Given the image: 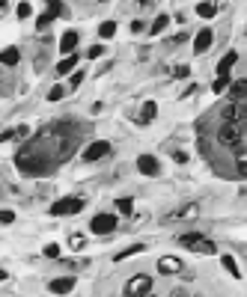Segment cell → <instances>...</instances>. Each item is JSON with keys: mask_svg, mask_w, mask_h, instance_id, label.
I'll return each instance as SVG.
<instances>
[{"mask_svg": "<svg viewBox=\"0 0 247 297\" xmlns=\"http://www.w3.org/2000/svg\"><path fill=\"white\" fill-rule=\"evenodd\" d=\"M15 167H18L24 176H30V178H39V176H48V173H51V161L45 158V152H39L36 143L24 146V149L15 155Z\"/></svg>", "mask_w": 247, "mask_h": 297, "instance_id": "1", "label": "cell"}, {"mask_svg": "<svg viewBox=\"0 0 247 297\" xmlns=\"http://www.w3.org/2000/svg\"><path fill=\"white\" fill-rule=\"evenodd\" d=\"M83 208V199L81 196H63V199H57L54 205H51V214L54 217H72V214H78Z\"/></svg>", "mask_w": 247, "mask_h": 297, "instance_id": "2", "label": "cell"}, {"mask_svg": "<svg viewBox=\"0 0 247 297\" xmlns=\"http://www.w3.org/2000/svg\"><path fill=\"white\" fill-rule=\"evenodd\" d=\"M149 292H152V277L146 274H137L125 283V297H146Z\"/></svg>", "mask_w": 247, "mask_h": 297, "instance_id": "3", "label": "cell"}, {"mask_svg": "<svg viewBox=\"0 0 247 297\" xmlns=\"http://www.w3.org/2000/svg\"><path fill=\"white\" fill-rule=\"evenodd\" d=\"M242 134H245V131H242V125L224 122V125L218 128V143H221V146H230V149H233V146H239V143H242Z\"/></svg>", "mask_w": 247, "mask_h": 297, "instance_id": "4", "label": "cell"}, {"mask_svg": "<svg viewBox=\"0 0 247 297\" xmlns=\"http://www.w3.org/2000/svg\"><path fill=\"white\" fill-rule=\"evenodd\" d=\"M116 214H95L92 220H89V229H92V235H110V232H116Z\"/></svg>", "mask_w": 247, "mask_h": 297, "instance_id": "5", "label": "cell"}, {"mask_svg": "<svg viewBox=\"0 0 247 297\" xmlns=\"http://www.w3.org/2000/svg\"><path fill=\"white\" fill-rule=\"evenodd\" d=\"M200 214V205L197 202H188V205H179L176 211H170L167 217H164V223H182V220H194Z\"/></svg>", "mask_w": 247, "mask_h": 297, "instance_id": "6", "label": "cell"}, {"mask_svg": "<svg viewBox=\"0 0 247 297\" xmlns=\"http://www.w3.org/2000/svg\"><path fill=\"white\" fill-rule=\"evenodd\" d=\"M224 122H233V125H239V122H247V104L245 101H230L227 107H224Z\"/></svg>", "mask_w": 247, "mask_h": 297, "instance_id": "7", "label": "cell"}, {"mask_svg": "<svg viewBox=\"0 0 247 297\" xmlns=\"http://www.w3.org/2000/svg\"><path fill=\"white\" fill-rule=\"evenodd\" d=\"M110 155V143L107 140H92L86 149H83V161H101V158H107Z\"/></svg>", "mask_w": 247, "mask_h": 297, "instance_id": "8", "label": "cell"}, {"mask_svg": "<svg viewBox=\"0 0 247 297\" xmlns=\"http://www.w3.org/2000/svg\"><path fill=\"white\" fill-rule=\"evenodd\" d=\"M212 45H215V30L212 27L197 30V36H194V54H206Z\"/></svg>", "mask_w": 247, "mask_h": 297, "instance_id": "9", "label": "cell"}, {"mask_svg": "<svg viewBox=\"0 0 247 297\" xmlns=\"http://www.w3.org/2000/svg\"><path fill=\"white\" fill-rule=\"evenodd\" d=\"M137 170H140L143 176L155 178V176H161V161H158L155 155H140V158H137Z\"/></svg>", "mask_w": 247, "mask_h": 297, "instance_id": "10", "label": "cell"}, {"mask_svg": "<svg viewBox=\"0 0 247 297\" xmlns=\"http://www.w3.org/2000/svg\"><path fill=\"white\" fill-rule=\"evenodd\" d=\"M182 259L179 256H161L158 259V274H182Z\"/></svg>", "mask_w": 247, "mask_h": 297, "instance_id": "11", "label": "cell"}, {"mask_svg": "<svg viewBox=\"0 0 247 297\" xmlns=\"http://www.w3.org/2000/svg\"><path fill=\"white\" fill-rule=\"evenodd\" d=\"M78 42H81V36H78V30H66L63 36H60V54H75V48H78Z\"/></svg>", "mask_w": 247, "mask_h": 297, "instance_id": "12", "label": "cell"}, {"mask_svg": "<svg viewBox=\"0 0 247 297\" xmlns=\"http://www.w3.org/2000/svg\"><path fill=\"white\" fill-rule=\"evenodd\" d=\"M230 101H247V77H239V80H230Z\"/></svg>", "mask_w": 247, "mask_h": 297, "instance_id": "13", "label": "cell"}, {"mask_svg": "<svg viewBox=\"0 0 247 297\" xmlns=\"http://www.w3.org/2000/svg\"><path fill=\"white\" fill-rule=\"evenodd\" d=\"M48 289H51L54 295H69V292L75 289V277H57V280L48 283Z\"/></svg>", "mask_w": 247, "mask_h": 297, "instance_id": "14", "label": "cell"}, {"mask_svg": "<svg viewBox=\"0 0 247 297\" xmlns=\"http://www.w3.org/2000/svg\"><path fill=\"white\" fill-rule=\"evenodd\" d=\"M236 59H239V54H236V51H227V57L218 62V77H230V71H233Z\"/></svg>", "mask_w": 247, "mask_h": 297, "instance_id": "15", "label": "cell"}, {"mask_svg": "<svg viewBox=\"0 0 247 297\" xmlns=\"http://www.w3.org/2000/svg\"><path fill=\"white\" fill-rule=\"evenodd\" d=\"M155 113H158V104L155 101H143V110H140V128H146V125H152V119H155Z\"/></svg>", "mask_w": 247, "mask_h": 297, "instance_id": "16", "label": "cell"}, {"mask_svg": "<svg viewBox=\"0 0 247 297\" xmlns=\"http://www.w3.org/2000/svg\"><path fill=\"white\" fill-rule=\"evenodd\" d=\"M0 62H3V65H9V68H12V65H18V62H21V51H18L15 45L3 48V51H0Z\"/></svg>", "mask_w": 247, "mask_h": 297, "instance_id": "17", "label": "cell"}, {"mask_svg": "<svg viewBox=\"0 0 247 297\" xmlns=\"http://www.w3.org/2000/svg\"><path fill=\"white\" fill-rule=\"evenodd\" d=\"M75 65H78V54H69V57H63V59L57 62V74H60V77H66V74H72V71H75Z\"/></svg>", "mask_w": 247, "mask_h": 297, "instance_id": "18", "label": "cell"}, {"mask_svg": "<svg viewBox=\"0 0 247 297\" xmlns=\"http://www.w3.org/2000/svg\"><path fill=\"white\" fill-rule=\"evenodd\" d=\"M221 12V6L215 3V0H203V3H197V15L200 18H215Z\"/></svg>", "mask_w": 247, "mask_h": 297, "instance_id": "19", "label": "cell"}, {"mask_svg": "<svg viewBox=\"0 0 247 297\" xmlns=\"http://www.w3.org/2000/svg\"><path fill=\"white\" fill-rule=\"evenodd\" d=\"M221 265L227 268V274H230V277H236V280L242 277V271H239V262H236V259H233L230 253H227V256H221Z\"/></svg>", "mask_w": 247, "mask_h": 297, "instance_id": "20", "label": "cell"}, {"mask_svg": "<svg viewBox=\"0 0 247 297\" xmlns=\"http://www.w3.org/2000/svg\"><path fill=\"white\" fill-rule=\"evenodd\" d=\"M167 27H170V15L164 12V15H158V18L152 21V27H149V33H155V36H158V33H164Z\"/></svg>", "mask_w": 247, "mask_h": 297, "instance_id": "21", "label": "cell"}, {"mask_svg": "<svg viewBox=\"0 0 247 297\" xmlns=\"http://www.w3.org/2000/svg\"><path fill=\"white\" fill-rule=\"evenodd\" d=\"M194 253H203V256H215V253H218V244H215V241H209V238H203V241L194 247Z\"/></svg>", "mask_w": 247, "mask_h": 297, "instance_id": "22", "label": "cell"}, {"mask_svg": "<svg viewBox=\"0 0 247 297\" xmlns=\"http://www.w3.org/2000/svg\"><path fill=\"white\" fill-rule=\"evenodd\" d=\"M98 36L101 39H113L116 36V21H101L98 24Z\"/></svg>", "mask_w": 247, "mask_h": 297, "instance_id": "23", "label": "cell"}, {"mask_svg": "<svg viewBox=\"0 0 247 297\" xmlns=\"http://www.w3.org/2000/svg\"><path fill=\"white\" fill-rule=\"evenodd\" d=\"M116 211L128 217V214L134 211V199H131V196H119V199H116Z\"/></svg>", "mask_w": 247, "mask_h": 297, "instance_id": "24", "label": "cell"}, {"mask_svg": "<svg viewBox=\"0 0 247 297\" xmlns=\"http://www.w3.org/2000/svg\"><path fill=\"white\" fill-rule=\"evenodd\" d=\"M83 247H86V238H83L81 232H72V235H69V250H75V253H81Z\"/></svg>", "mask_w": 247, "mask_h": 297, "instance_id": "25", "label": "cell"}, {"mask_svg": "<svg viewBox=\"0 0 247 297\" xmlns=\"http://www.w3.org/2000/svg\"><path fill=\"white\" fill-rule=\"evenodd\" d=\"M200 241H203V235H200V232H188V235H182V238H179V244H182V247H188V250H194Z\"/></svg>", "mask_w": 247, "mask_h": 297, "instance_id": "26", "label": "cell"}, {"mask_svg": "<svg viewBox=\"0 0 247 297\" xmlns=\"http://www.w3.org/2000/svg\"><path fill=\"white\" fill-rule=\"evenodd\" d=\"M72 152H75V143H72V140H63V143H60V152H57V161H69Z\"/></svg>", "mask_w": 247, "mask_h": 297, "instance_id": "27", "label": "cell"}, {"mask_svg": "<svg viewBox=\"0 0 247 297\" xmlns=\"http://www.w3.org/2000/svg\"><path fill=\"white\" fill-rule=\"evenodd\" d=\"M15 15H18V21L30 18V15H33V6H30V0H21V3L15 6Z\"/></svg>", "mask_w": 247, "mask_h": 297, "instance_id": "28", "label": "cell"}, {"mask_svg": "<svg viewBox=\"0 0 247 297\" xmlns=\"http://www.w3.org/2000/svg\"><path fill=\"white\" fill-rule=\"evenodd\" d=\"M170 74H176L179 80H188L191 77V65H173V68H167Z\"/></svg>", "mask_w": 247, "mask_h": 297, "instance_id": "29", "label": "cell"}, {"mask_svg": "<svg viewBox=\"0 0 247 297\" xmlns=\"http://www.w3.org/2000/svg\"><path fill=\"white\" fill-rule=\"evenodd\" d=\"M146 250V244H134V247H128V250H122V253H116V262H122V259H128V256H134V253H143Z\"/></svg>", "mask_w": 247, "mask_h": 297, "instance_id": "30", "label": "cell"}, {"mask_svg": "<svg viewBox=\"0 0 247 297\" xmlns=\"http://www.w3.org/2000/svg\"><path fill=\"white\" fill-rule=\"evenodd\" d=\"M182 42H188V30H185V33H176V36H170L164 45H167V48H179Z\"/></svg>", "mask_w": 247, "mask_h": 297, "instance_id": "31", "label": "cell"}, {"mask_svg": "<svg viewBox=\"0 0 247 297\" xmlns=\"http://www.w3.org/2000/svg\"><path fill=\"white\" fill-rule=\"evenodd\" d=\"M230 80H233V77H218V80L212 83V92H215V95H221V92H227V86H230Z\"/></svg>", "mask_w": 247, "mask_h": 297, "instance_id": "32", "label": "cell"}, {"mask_svg": "<svg viewBox=\"0 0 247 297\" xmlns=\"http://www.w3.org/2000/svg\"><path fill=\"white\" fill-rule=\"evenodd\" d=\"M48 12H51L54 18H60V15H66V6H63L60 0H48Z\"/></svg>", "mask_w": 247, "mask_h": 297, "instance_id": "33", "label": "cell"}, {"mask_svg": "<svg viewBox=\"0 0 247 297\" xmlns=\"http://www.w3.org/2000/svg\"><path fill=\"white\" fill-rule=\"evenodd\" d=\"M51 21H54V15H51V12H42V15H39V18H36V30H39V33H42V30H45V27H48V24H51Z\"/></svg>", "mask_w": 247, "mask_h": 297, "instance_id": "34", "label": "cell"}, {"mask_svg": "<svg viewBox=\"0 0 247 297\" xmlns=\"http://www.w3.org/2000/svg\"><path fill=\"white\" fill-rule=\"evenodd\" d=\"M66 95V86L63 83H57V86H51V92H48V101H60Z\"/></svg>", "mask_w": 247, "mask_h": 297, "instance_id": "35", "label": "cell"}, {"mask_svg": "<svg viewBox=\"0 0 247 297\" xmlns=\"http://www.w3.org/2000/svg\"><path fill=\"white\" fill-rule=\"evenodd\" d=\"M12 223H15V211L0 208V226H12Z\"/></svg>", "mask_w": 247, "mask_h": 297, "instance_id": "36", "label": "cell"}, {"mask_svg": "<svg viewBox=\"0 0 247 297\" xmlns=\"http://www.w3.org/2000/svg\"><path fill=\"white\" fill-rule=\"evenodd\" d=\"M83 77H86L83 71H72V80H69V89H78V86L83 83Z\"/></svg>", "mask_w": 247, "mask_h": 297, "instance_id": "37", "label": "cell"}, {"mask_svg": "<svg viewBox=\"0 0 247 297\" xmlns=\"http://www.w3.org/2000/svg\"><path fill=\"white\" fill-rule=\"evenodd\" d=\"M45 256L48 259H60V244H45Z\"/></svg>", "mask_w": 247, "mask_h": 297, "instance_id": "38", "label": "cell"}, {"mask_svg": "<svg viewBox=\"0 0 247 297\" xmlns=\"http://www.w3.org/2000/svg\"><path fill=\"white\" fill-rule=\"evenodd\" d=\"M101 54H104V45H92V48L86 51V57H89V59H98Z\"/></svg>", "mask_w": 247, "mask_h": 297, "instance_id": "39", "label": "cell"}, {"mask_svg": "<svg viewBox=\"0 0 247 297\" xmlns=\"http://www.w3.org/2000/svg\"><path fill=\"white\" fill-rule=\"evenodd\" d=\"M173 161H176V164H188V152L176 149V152H173Z\"/></svg>", "mask_w": 247, "mask_h": 297, "instance_id": "40", "label": "cell"}, {"mask_svg": "<svg viewBox=\"0 0 247 297\" xmlns=\"http://www.w3.org/2000/svg\"><path fill=\"white\" fill-rule=\"evenodd\" d=\"M15 137H18V140L30 137V128H27V125H18V128H15Z\"/></svg>", "mask_w": 247, "mask_h": 297, "instance_id": "41", "label": "cell"}, {"mask_svg": "<svg viewBox=\"0 0 247 297\" xmlns=\"http://www.w3.org/2000/svg\"><path fill=\"white\" fill-rule=\"evenodd\" d=\"M9 140H15V128H9V131H3V134H0V146H3V143H9Z\"/></svg>", "mask_w": 247, "mask_h": 297, "instance_id": "42", "label": "cell"}, {"mask_svg": "<svg viewBox=\"0 0 247 297\" xmlns=\"http://www.w3.org/2000/svg\"><path fill=\"white\" fill-rule=\"evenodd\" d=\"M143 30H146L143 21H131V33H143Z\"/></svg>", "mask_w": 247, "mask_h": 297, "instance_id": "43", "label": "cell"}, {"mask_svg": "<svg viewBox=\"0 0 247 297\" xmlns=\"http://www.w3.org/2000/svg\"><path fill=\"white\" fill-rule=\"evenodd\" d=\"M170 297H191V292H185V289H173V295Z\"/></svg>", "mask_w": 247, "mask_h": 297, "instance_id": "44", "label": "cell"}, {"mask_svg": "<svg viewBox=\"0 0 247 297\" xmlns=\"http://www.w3.org/2000/svg\"><path fill=\"white\" fill-rule=\"evenodd\" d=\"M9 6V0H0V9H6Z\"/></svg>", "mask_w": 247, "mask_h": 297, "instance_id": "45", "label": "cell"}, {"mask_svg": "<svg viewBox=\"0 0 247 297\" xmlns=\"http://www.w3.org/2000/svg\"><path fill=\"white\" fill-rule=\"evenodd\" d=\"M146 297H155V295H152V292H149V295H146Z\"/></svg>", "mask_w": 247, "mask_h": 297, "instance_id": "46", "label": "cell"}, {"mask_svg": "<svg viewBox=\"0 0 247 297\" xmlns=\"http://www.w3.org/2000/svg\"><path fill=\"white\" fill-rule=\"evenodd\" d=\"M101 3H107V0H101Z\"/></svg>", "mask_w": 247, "mask_h": 297, "instance_id": "47", "label": "cell"}]
</instances>
